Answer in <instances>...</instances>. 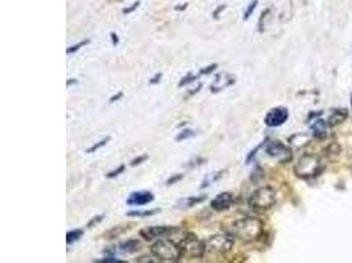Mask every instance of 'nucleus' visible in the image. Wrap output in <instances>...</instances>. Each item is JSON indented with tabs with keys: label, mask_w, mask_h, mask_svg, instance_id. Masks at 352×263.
Wrapping results in <instances>:
<instances>
[{
	"label": "nucleus",
	"mask_w": 352,
	"mask_h": 263,
	"mask_svg": "<svg viewBox=\"0 0 352 263\" xmlns=\"http://www.w3.org/2000/svg\"><path fill=\"white\" fill-rule=\"evenodd\" d=\"M226 232L243 242H253L263 234L264 224L257 217L246 216L234 220Z\"/></svg>",
	"instance_id": "nucleus-1"
},
{
	"label": "nucleus",
	"mask_w": 352,
	"mask_h": 263,
	"mask_svg": "<svg viewBox=\"0 0 352 263\" xmlns=\"http://www.w3.org/2000/svg\"><path fill=\"white\" fill-rule=\"evenodd\" d=\"M323 170V163L319 155L317 154H305L302 155L294 166V174L301 179H310L319 175Z\"/></svg>",
	"instance_id": "nucleus-2"
},
{
	"label": "nucleus",
	"mask_w": 352,
	"mask_h": 263,
	"mask_svg": "<svg viewBox=\"0 0 352 263\" xmlns=\"http://www.w3.org/2000/svg\"><path fill=\"white\" fill-rule=\"evenodd\" d=\"M151 253L160 259V262H177L182 257L180 246L170 238H160L151 246Z\"/></svg>",
	"instance_id": "nucleus-3"
},
{
	"label": "nucleus",
	"mask_w": 352,
	"mask_h": 263,
	"mask_svg": "<svg viewBox=\"0 0 352 263\" xmlns=\"http://www.w3.org/2000/svg\"><path fill=\"white\" fill-rule=\"evenodd\" d=\"M277 200V194L270 186L260 187L252 192L248 199V205L255 211H268L273 207Z\"/></svg>",
	"instance_id": "nucleus-4"
},
{
	"label": "nucleus",
	"mask_w": 352,
	"mask_h": 263,
	"mask_svg": "<svg viewBox=\"0 0 352 263\" xmlns=\"http://www.w3.org/2000/svg\"><path fill=\"white\" fill-rule=\"evenodd\" d=\"M206 246H207V251L210 253L224 255L234 249V238L228 233L211 235L209 240L206 241Z\"/></svg>",
	"instance_id": "nucleus-5"
},
{
	"label": "nucleus",
	"mask_w": 352,
	"mask_h": 263,
	"mask_svg": "<svg viewBox=\"0 0 352 263\" xmlns=\"http://www.w3.org/2000/svg\"><path fill=\"white\" fill-rule=\"evenodd\" d=\"M265 153L268 154L269 157L277 159L280 163H286V162L292 161L293 157L292 149L287 148L285 143L280 142V141H270L269 143H267Z\"/></svg>",
	"instance_id": "nucleus-6"
},
{
	"label": "nucleus",
	"mask_w": 352,
	"mask_h": 263,
	"mask_svg": "<svg viewBox=\"0 0 352 263\" xmlns=\"http://www.w3.org/2000/svg\"><path fill=\"white\" fill-rule=\"evenodd\" d=\"M289 119V111L284 107H276L272 108L270 111L265 115L264 123L270 128H276V126H281L285 124Z\"/></svg>",
	"instance_id": "nucleus-7"
},
{
	"label": "nucleus",
	"mask_w": 352,
	"mask_h": 263,
	"mask_svg": "<svg viewBox=\"0 0 352 263\" xmlns=\"http://www.w3.org/2000/svg\"><path fill=\"white\" fill-rule=\"evenodd\" d=\"M234 199H235V196H234L232 192L224 191V192H220V194L217 195L211 200L210 207L213 208L214 211H217V212H224V211H227V209L231 208Z\"/></svg>",
	"instance_id": "nucleus-8"
},
{
	"label": "nucleus",
	"mask_w": 352,
	"mask_h": 263,
	"mask_svg": "<svg viewBox=\"0 0 352 263\" xmlns=\"http://www.w3.org/2000/svg\"><path fill=\"white\" fill-rule=\"evenodd\" d=\"M173 229V226H165V225H158V226H147L139 232L140 237H143L144 240L152 241L156 238H161L165 237L170 233Z\"/></svg>",
	"instance_id": "nucleus-9"
},
{
	"label": "nucleus",
	"mask_w": 352,
	"mask_h": 263,
	"mask_svg": "<svg viewBox=\"0 0 352 263\" xmlns=\"http://www.w3.org/2000/svg\"><path fill=\"white\" fill-rule=\"evenodd\" d=\"M235 82H236L235 75L228 74V73H220L215 77L214 82L210 86V90H211V93H218L226 88L231 87L232 84H235Z\"/></svg>",
	"instance_id": "nucleus-10"
},
{
	"label": "nucleus",
	"mask_w": 352,
	"mask_h": 263,
	"mask_svg": "<svg viewBox=\"0 0 352 263\" xmlns=\"http://www.w3.org/2000/svg\"><path fill=\"white\" fill-rule=\"evenodd\" d=\"M154 200V195L149 191H137L132 192L130 198L127 199V205L131 207H139V205H145V204L152 203Z\"/></svg>",
	"instance_id": "nucleus-11"
},
{
	"label": "nucleus",
	"mask_w": 352,
	"mask_h": 263,
	"mask_svg": "<svg viewBox=\"0 0 352 263\" xmlns=\"http://www.w3.org/2000/svg\"><path fill=\"white\" fill-rule=\"evenodd\" d=\"M347 117H348V111L346 108L334 109V111L330 113L329 119H327V126L334 128V126H336V125L342 124L343 121H346Z\"/></svg>",
	"instance_id": "nucleus-12"
},
{
	"label": "nucleus",
	"mask_w": 352,
	"mask_h": 263,
	"mask_svg": "<svg viewBox=\"0 0 352 263\" xmlns=\"http://www.w3.org/2000/svg\"><path fill=\"white\" fill-rule=\"evenodd\" d=\"M140 246H141V244H140V241L137 240H127L124 241V242H121L120 245H119V248L117 249L120 250V251H123V253H136L137 250H140Z\"/></svg>",
	"instance_id": "nucleus-13"
},
{
	"label": "nucleus",
	"mask_w": 352,
	"mask_h": 263,
	"mask_svg": "<svg viewBox=\"0 0 352 263\" xmlns=\"http://www.w3.org/2000/svg\"><path fill=\"white\" fill-rule=\"evenodd\" d=\"M206 198H207L206 195H202V196H191V198L182 199L177 207L184 208V209H186V208H191L194 207V205H197V204L203 203L204 200H206Z\"/></svg>",
	"instance_id": "nucleus-14"
},
{
	"label": "nucleus",
	"mask_w": 352,
	"mask_h": 263,
	"mask_svg": "<svg viewBox=\"0 0 352 263\" xmlns=\"http://www.w3.org/2000/svg\"><path fill=\"white\" fill-rule=\"evenodd\" d=\"M326 126H327V123H323V120H317L315 124L311 126V129L314 130V134L317 137L323 139L326 136Z\"/></svg>",
	"instance_id": "nucleus-15"
},
{
	"label": "nucleus",
	"mask_w": 352,
	"mask_h": 263,
	"mask_svg": "<svg viewBox=\"0 0 352 263\" xmlns=\"http://www.w3.org/2000/svg\"><path fill=\"white\" fill-rule=\"evenodd\" d=\"M84 235V231L82 229H74V231H70L66 233V242L67 245H71L81 240V237Z\"/></svg>",
	"instance_id": "nucleus-16"
},
{
	"label": "nucleus",
	"mask_w": 352,
	"mask_h": 263,
	"mask_svg": "<svg viewBox=\"0 0 352 263\" xmlns=\"http://www.w3.org/2000/svg\"><path fill=\"white\" fill-rule=\"evenodd\" d=\"M128 229V226H125V225H119V226H115V228H112L111 231H108L104 234V237H106L107 240H112V238H115V237H117V235H120L121 233L124 231H127Z\"/></svg>",
	"instance_id": "nucleus-17"
},
{
	"label": "nucleus",
	"mask_w": 352,
	"mask_h": 263,
	"mask_svg": "<svg viewBox=\"0 0 352 263\" xmlns=\"http://www.w3.org/2000/svg\"><path fill=\"white\" fill-rule=\"evenodd\" d=\"M160 212V209H149V211H132V212H128L127 216L130 217H149L156 215V213Z\"/></svg>",
	"instance_id": "nucleus-18"
},
{
	"label": "nucleus",
	"mask_w": 352,
	"mask_h": 263,
	"mask_svg": "<svg viewBox=\"0 0 352 263\" xmlns=\"http://www.w3.org/2000/svg\"><path fill=\"white\" fill-rule=\"evenodd\" d=\"M110 139H111V137H110V136H108V137H106V139H101L99 142L94 143V145H93V146H91V148H88L87 150H86V153H87V154H91V153H95V152H97V150H99V149H102L103 146H106V145H107V143H108V141H110Z\"/></svg>",
	"instance_id": "nucleus-19"
},
{
	"label": "nucleus",
	"mask_w": 352,
	"mask_h": 263,
	"mask_svg": "<svg viewBox=\"0 0 352 263\" xmlns=\"http://www.w3.org/2000/svg\"><path fill=\"white\" fill-rule=\"evenodd\" d=\"M194 134H195V132H194V130H191V129L182 130V132H180V133L176 136V141H177V142H181V141H184V139H190V137H193Z\"/></svg>",
	"instance_id": "nucleus-20"
},
{
	"label": "nucleus",
	"mask_w": 352,
	"mask_h": 263,
	"mask_svg": "<svg viewBox=\"0 0 352 263\" xmlns=\"http://www.w3.org/2000/svg\"><path fill=\"white\" fill-rule=\"evenodd\" d=\"M198 77H200V74H198V75H193V74L185 75V77H184V78L180 80V83H178V87H185L186 84L193 83V82H195V80L198 79Z\"/></svg>",
	"instance_id": "nucleus-21"
},
{
	"label": "nucleus",
	"mask_w": 352,
	"mask_h": 263,
	"mask_svg": "<svg viewBox=\"0 0 352 263\" xmlns=\"http://www.w3.org/2000/svg\"><path fill=\"white\" fill-rule=\"evenodd\" d=\"M88 44H90V40H84V41L78 42V44H75V45H73V46L67 47L66 53H67V54H73V53H77L79 49H82V47L86 46V45H88Z\"/></svg>",
	"instance_id": "nucleus-22"
},
{
	"label": "nucleus",
	"mask_w": 352,
	"mask_h": 263,
	"mask_svg": "<svg viewBox=\"0 0 352 263\" xmlns=\"http://www.w3.org/2000/svg\"><path fill=\"white\" fill-rule=\"evenodd\" d=\"M206 161H207V159L203 157H195L194 159H191V161L187 162V165H185V166L190 167V169H194V167H198L201 166V165H203Z\"/></svg>",
	"instance_id": "nucleus-23"
},
{
	"label": "nucleus",
	"mask_w": 352,
	"mask_h": 263,
	"mask_svg": "<svg viewBox=\"0 0 352 263\" xmlns=\"http://www.w3.org/2000/svg\"><path fill=\"white\" fill-rule=\"evenodd\" d=\"M259 4V0H253V1H251L250 5H248V8H247L246 14H244V20H248L251 17V15L253 14V11L256 10V7Z\"/></svg>",
	"instance_id": "nucleus-24"
},
{
	"label": "nucleus",
	"mask_w": 352,
	"mask_h": 263,
	"mask_svg": "<svg viewBox=\"0 0 352 263\" xmlns=\"http://www.w3.org/2000/svg\"><path fill=\"white\" fill-rule=\"evenodd\" d=\"M124 170H125V165H120V166L117 167L116 170L110 171V172H108L106 176L108 178V179H114V178H116V176H119L120 174H123V172H124Z\"/></svg>",
	"instance_id": "nucleus-25"
},
{
	"label": "nucleus",
	"mask_w": 352,
	"mask_h": 263,
	"mask_svg": "<svg viewBox=\"0 0 352 263\" xmlns=\"http://www.w3.org/2000/svg\"><path fill=\"white\" fill-rule=\"evenodd\" d=\"M136 262H149V263H157L160 262V259L157 258V257H154L153 254H151V255H143V257H140V258L136 259Z\"/></svg>",
	"instance_id": "nucleus-26"
},
{
	"label": "nucleus",
	"mask_w": 352,
	"mask_h": 263,
	"mask_svg": "<svg viewBox=\"0 0 352 263\" xmlns=\"http://www.w3.org/2000/svg\"><path fill=\"white\" fill-rule=\"evenodd\" d=\"M215 69H218V63H213V65L206 66V67H203V69L200 70V73H198V74H200V75L211 74V73H213Z\"/></svg>",
	"instance_id": "nucleus-27"
},
{
	"label": "nucleus",
	"mask_w": 352,
	"mask_h": 263,
	"mask_svg": "<svg viewBox=\"0 0 352 263\" xmlns=\"http://www.w3.org/2000/svg\"><path fill=\"white\" fill-rule=\"evenodd\" d=\"M147 159H148V155H140V157H136L134 159L131 161V166L134 167L137 166V165H141V163L147 161Z\"/></svg>",
	"instance_id": "nucleus-28"
},
{
	"label": "nucleus",
	"mask_w": 352,
	"mask_h": 263,
	"mask_svg": "<svg viewBox=\"0 0 352 263\" xmlns=\"http://www.w3.org/2000/svg\"><path fill=\"white\" fill-rule=\"evenodd\" d=\"M103 217H104V215H98V216L93 217V218H91V220L87 222V225H86V226H87V228H93L94 225H97L98 222L102 221Z\"/></svg>",
	"instance_id": "nucleus-29"
},
{
	"label": "nucleus",
	"mask_w": 352,
	"mask_h": 263,
	"mask_svg": "<svg viewBox=\"0 0 352 263\" xmlns=\"http://www.w3.org/2000/svg\"><path fill=\"white\" fill-rule=\"evenodd\" d=\"M182 178H184V175H182V174H176V175H173L171 178H169V179L167 180V186L174 185V183H177L178 180H181Z\"/></svg>",
	"instance_id": "nucleus-30"
},
{
	"label": "nucleus",
	"mask_w": 352,
	"mask_h": 263,
	"mask_svg": "<svg viewBox=\"0 0 352 263\" xmlns=\"http://www.w3.org/2000/svg\"><path fill=\"white\" fill-rule=\"evenodd\" d=\"M139 5H140V1H136V3H134L132 7H130V8H124V10H123V14L124 15L132 14L134 10H137V7H139Z\"/></svg>",
	"instance_id": "nucleus-31"
},
{
	"label": "nucleus",
	"mask_w": 352,
	"mask_h": 263,
	"mask_svg": "<svg viewBox=\"0 0 352 263\" xmlns=\"http://www.w3.org/2000/svg\"><path fill=\"white\" fill-rule=\"evenodd\" d=\"M161 78H162V73H157V74L154 75V77H153V78L151 79V80H149V83H151V84H157V83H160V80H161Z\"/></svg>",
	"instance_id": "nucleus-32"
},
{
	"label": "nucleus",
	"mask_w": 352,
	"mask_h": 263,
	"mask_svg": "<svg viewBox=\"0 0 352 263\" xmlns=\"http://www.w3.org/2000/svg\"><path fill=\"white\" fill-rule=\"evenodd\" d=\"M110 36H111L112 46H117V45H119V36H117L115 32L110 33Z\"/></svg>",
	"instance_id": "nucleus-33"
},
{
	"label": "nucleus",
	"mask_w": 352,
	"mask_h": 263,
	"mask_svg": "<svg viewBox=\"0 0 352 263\" xmlns=\"http://www.w3.org/2000/svg\"><path fill=\"white\" fill-rule=\"evenodd\" d=\"M123 96H124V93H123V91H120V93H116V95H114V96L110 97V103L117 102V100H120V99Z\"/></svg>",
	"instance_id": "nucleus-34"
},
{
	"label": "nucleus",
	"mask_w": 352,
	"mask_h": 263,
	"mask_svg": "<svg viewBox=\"0 0 352 263\" xmlns=\"http://www.w3.org/2000/svg\"><path fill=\"white\" fill-rule=\"evenodd\" d=\"M260 148H261V145H260V146H257V148H256L255 150H252V152L250 153V155H248V157H247V159H246V163H247V165H248V163H250V162L252 161V158L255 157L256 153H257V150H259Z\"/></svg>",
	"instance_id": "nucleus-35"
},
{
	"label": "nucleus",
	"mask_w": 352,
	"mask_h": 263,
	"mask_svg": "<svg viewBox=\"0 0 352 263\" xmlns=\"http://www.w3.org/2000/svg\"><path fill=\"white\" fill-rule=\"evenodd\" d=\"M224 10H226V5H220V7H218L217 10L214 11V14H213L214 19H218L219 14H220V12H223Z\"/></svg>",
	"instance_id": "nucleus-36"
},
{
	"label": "nucleus",
	"mask_w": 352,
	"mask_h": 263,
	"mask_svg": "<svg viewBox=\"0 0 352 263\" xmlns=\"http://www.w3.org/2000/svg\"><path fill=\"white\" fill-rule=\"evenodd\" d=\"M200 90H202V84H198V86H197V87L194 88V91H191V93H187V95H186V97H187V96H193V95H195V93H198Z\"/></svg>",
	"instance_id": "nucleus-37"
},
{
	"label": "nucleus",
	"mask_w": 352,
	"mask_h": 263,
	"mask_svg": "<svg viewBox=\"0 0 352 263\" xmlns=\"http://www.w3.org/2000/svg\"><path fill=\"white\" fill-rule=\"evenodd\" d=\"M102 262H121L120 259L112 258V257H106L104 259H102Z\"/></svg>",
	"instance_id": "nucleus-38"
},
{
	"label": "nucleus",
	"mask_w": 352,
	"mask_h": 263,
	"mask_svg": "<svg viewBox=\"0 0 352 263\" xmlns=\"http://www.w3.org/2000/svg\"><path fill=\"white\" fill-rule=\"evenodd\" d=\"M77 83H78V80H77V79H67V82H66V86H67V87H70L71 84H77Z\"/></svg>",
	"instance_id": "nucleus-39"
},
{
	"label": "nucleus",
	"mask_w": 352,
	"mask_h": 263,
	"mask_svg": "<svg viewBox=\"0 0 352 263\" xmlns=\"http://www.w3.org/2000/svg\"><path fill=\"white\" fill-rule=\"evenodd\" d=\"M187 5H189V4H187V3H185V4H182L181 7H176V11H184V10H186V8H187Z\"/></svg>",
	"instance_id": "nucleus-40"
},
{
	"label": "nucleus",
	"mask_w": 352,
	"mask_h": 263,
	"mask_svg": "<svg viewBox=\"0 0 352 263\" xmlns=\"http://www.w3.org/2000/svg\"><path fill=\"white\" fill-rule=\"evenodd\" d=\"M351 104H352V96H351Z\"/></svg>",
	"instance_id": "nucleus-41"
}]
</instances>
